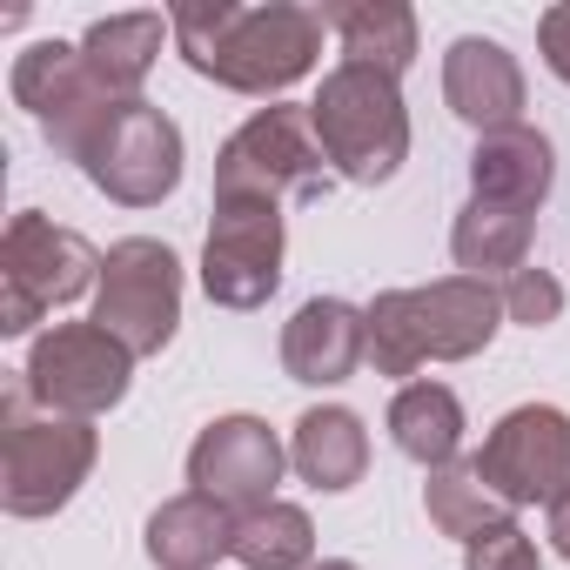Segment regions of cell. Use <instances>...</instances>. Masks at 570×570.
<instances>
[{
    "label": "cell",
    "mask_w": 570,
    "mask_h": 570,
    "mask_svg": "<svg viewBox=\"0 0 570 570\" xmlns=\"http://www.w3.org/2000/svg\"><path fill=\"white\" fill-rule=\"evenodd\" d=\"M95 456H101L95 423L41 410L28 390L0 403V503H8V517L68 510L95 476Z\"/></svg>",
    "instance_id": "cell-4"
},
{
    "label": "cell",
    "mask_w": 570,
    "mask_h": 570,
    "mask_svg": "<svg viewBox=\"0 0 570 570\" xmlns=\"http://www.w3.org/2000/svg\"><path fill=\"white\" fill-rule=\"evenodd\" d=\"M370 363L376 376H416L423 363H470L503 330V289L476 275H443L423 289H383L370 309Z\"/></svg>",
    "instance_id": "cell-2"
},
{
    "label": "cell",
    "mask_w": 570,
    "mask_h": 570,
    "mask_svg": "<svg viewBox=\"0 0 570 570\" xmlns=\"http://www.w3.org/2000/svg\"><path fill=\"white\" fill-rule=\"evenodd\" d=\"M289 463H296V476H303L309 490H323V497L356 490L363 470H370V430H363V416L343 410V403L303 410L296 430H289Z\"/></svg>",
    "instance_id": "cell-16"
},
{
    "label": "cell",
    "mask_w": 570,
    "mask_h": 570,
    "mask_svg": "<svg viewBox=\"0 0 570 570\" xmlns=\"http://www.w3.org/2000/svg\"><path fill=\"white\" fill-rule=\"evenodd\" d=\"M168 41H175L168 14H108V21H95V28L81 35V61H88V75H95L108 95L135 101Z\"/></svg>",
    "instance_id": "cell-19"
},
{
    "label": "cell",
    "mask_w": 570,
    "mask_h": 570,
    "mask_svg": "<svg viewBox=\"0 0 570 570\" xmlns=\"http://www.w3.org/2000/svg\"><path fill=\"white\" fill-rule=\"evenodd\" d=\"M423 517H430L436 537L470 543V537H483L490 523H510V503L483 483L476 463H443V470H430V483H423Z\"/></svg>",
    "instance_id": "cell-23"
},
{
    "label": "cell",
    "mask_w": 570,
    "mask_h": 570,
    "mask_svg": "<svg viewBox=\"0 0 570 570\" xmlns=\"http://www.w3.org/2000/svg\"><path fill=\"white\" fill-rule=\"evenodd\" d=\"M463 430H470V423H463V403H456L450 383H403V390L390 396V443H396L410 463H423V470L456 463Z\"/></svg>",
    "instance_id": "cell-22"
},
{
    "label": "cell",
    "mask_w": 570,
    "mask_h": 570,
    "mask_svg": "<svg viewBox=\"0 0 570 570\" xmlns=\"http://www.w3.org/2000/svg\"><path fill=\"white\" fill-rule=\"evenodd\" d=\"M309 121H316V141H323L330 168L356 188H383L410 161V108H403L396 75L336 61L323 75L316 101H309Z\"/></svg>",
    "instance_id": "cell-3"
},
{
    "label": "cell",
    "mask_w": 570,
    "mask_h": 570,
    "mask_svg": "<svg viewBox=\"0 0 570 570\" xmlns=\"http://www.w3.org/2000/svg\"><path fill=\"white\" fill-rule=\"evenodd\" d=\"M128 383H135V356L101 323H55V330H41L35 350H28V370H21V390L41 410L81 416V423L108 416L128 396Z\"/></svg>",
    "instance_id": "cell-9"
},
{
    "label": "cell",
    "mask_w": 570,
    "mask_h": 570,
    "mask_svg": "<svg viewBox=\"0 0 570 570\" xmlns=\"http://www.w3.org/2000/svg\"><path fill=\"white\" fill-rule=\"evenodd\" d=\"M363 363H370V316L343 296H309L282 323V370H289V383L336 390Z\"/></svg>",
    "instance_id": "cell-13"
},
{
    "label": "cell",
    "mask_w": 570,
    "mask_h": 570,
    "mask_svg": "<svg viewBox=\"0 0 570 570\" xmlns=\"http://www.w3.org/2000/svg\"><path fill=\"white\" fill-rule=\"evenodd\" d=\"M537 55H543V68L570 88V0L543 8V21H537Z\"/></svg>",
    "instance_id": "cell-27"
},
{
    "label": "cell",
    "mask_w": 570,
    "mask_h": 570,
    "mask_svg": "<svg viewBox=\"0 0 570 570\" xmlns=\"http://www.w3.org/2000/svg\"><path fill=\"white\" fill-rule=\"evenodd\" d=\"M563 316V282L550 268H517L503 282V323H523V330H550Z\"/></svg>",
    "instance_id": "cell-25"
},
{
    "label": "cell",
    "mask_w": 570,
    "mask_h": 570,
    "mask_svg": "<svg viewBox=\"0 0 570 570\" xmlns=\"http://www.w3.org/2000/svg\"><path fill=\"white\" fill-rule=\"evenodd\" d=\"M543 530H550V550L570 563V497H557V503L543 510Z\"/></svg>",
    "instance_id": "cell-28"
},
{
    "label": "cell",
    "mask_w": 570,
    "mask_h": 570,
    "mask_svg": "<svg viewBox=\"0 0 570 570\" xmlns=\"http://www.w3.org/2000/svg\"><path fill=\"white\" fill-rule=\"evenodd\" d=\"M550 188H557V148H550L543 128L517 121V128L476 135V148H470V195L476 202L537 215L550 202Z\"/></svg>",
    "instance_id": "cell-15"
},
{
    "label": "cell",
    "mask_w": 570,
    "mask_h": 570,
    "mask_svg": "<svg viewBox=\"0 0 570 570\" xmlns=\"http://www.w3.org/2000/svg\"><path fill=\"white\" fill-rule=\"evenodd\" d=\"M8 88H14V101H21L41 128L81 115V108H95V101H121V95H108V88L88 75L81 41H35V48H21Z\"/></svg>",
    "instance_id": "cell-17"
},
{
    "label": "cell",
    "mask_w": 570,
    "mask_h": 570,
    "mask_svg": "<svg viewBox=\"0 0 570 570\" xmlns=\"http://www.w3.org/2000/svg\"><path fill=\"white\" fill-rule=\"evenodd\" d=\"M463 570H543V557H537L530 530L510 517V523H490L483 537L463 543Z\"/></svg>",
    "instance_id": "cell-26"
},
{
    "label": "cell",
    "mask_w": 570,
    "mask_h": 570,
    "mask_svg": "<svg viewBox=\"0 0 570 570\" xmlns=\"http://www.w3.org/2000/svg\"><path fill=\"white\" fill-rule=\"evenodd\" d=\"M115 343H128V356H161L181 330V255L155 235H128L108 248L101 262V289H95V316Z\"/></svg>",
    "instance_id": "cell-7"
},
{
    "label": "cell",
    "mask_w": 570,
    "mask_h": 570,
    "mask_svg": "<svg viewBox=\"0 0 570 570\" xmlns=\"http://www.w3.org/2000/svg\"><path fill=\"white\" fill-rule=\"evenodd\" d=\"M309 570H363V563H350V557H323V563H309Z\"/></svg>",
    "instance_id": "cell-29"
},
{
    "label": "cell",
    "mask_w": 570,
    "mask_h": 570,
    "mask_svg": "<svg viewBox=\"0 0 570 570\" xmlns=\"http://www.w3.org/2000/svg\"><path fill=\"white\" fill-rule=\"evenodd\" d=\"M222 557H235V510H222L215 497H168L148 517V563L155 570H215Z\"/></svg>",
    "instance_id": "cell-18"
},
{
    "label": "cell",
    "mask_w": 570,
    "mask_h": 570,
    "mask_svg": "<svg viewBox=\"0 0 570 570\" xmlns=\"http://www.w3.org/2000/svg\"><path fill=\"white\" fill-rule=\"evenodd\" d=\"M443 101L476 135L517 128L523 121V68H517V55L503 41H490V35L450 41V55H443Z\"/></svg>",
    "instance_id": "cell-14"
},
{
    "label": "cell",
    "mask_w": 570,
    "mask_h": 570,
    "mask_svg": "<svg viewBox=\"0 0 570 570\" xmlns=\"http://www.w3.org/2000/svg\"><path fill=\"white\" fill-rule=\"evenodd\" d=\"M336 181L309 108L296 101H268L255 108L215 155V202H323Z\"/></svg>",
    "instance_id": "cell-5"
},
{
    "label": "cell",
    "mask_w": 570,
    "mask_h": 570,
    "mask_svg": "<svg viewBox=\"0 0 570 570\" xmlns=\"http://www.w3.org/2000/svg\"><path fill=\"white\" fill-rule=\"evenodd\" d=\"M282 470H289V450H282V436L262 416H215L188 443V483H195V497H215L235 517L275 503Z\"/></svg>",
    "instance_id": "cell-12"
},
{
    "label": "cell",
    "mask_w": 570,
    "mask_h": 570,
    "mask_svg": "<svg viewBox=\"0 0 570 570\" xmlns=\"http://www.w3.org/2000/svg\"><path fill=\"white\" fill-rule=\"evenodd\" d=\"M323 21L336 28L343 61L396 75V81L410 75V61H416V8H403V0H336V8H323Z\"/></svg>",
    "instance_id": "cell-20"
},
{
    "label": "cell",
    "mask_w": 570,
    "mask_h": 570,
    "mask_svg": "<svg viewBox=\"0 0 570 570\" xmlns=\"http://www.w3.org/2000/svg\"><path fill=\"white\" fill-rule=\"evenodd\" d=\"M235 563L248 570H309L316 563V523L303 503H262L235 517Z\"/></svg>",
    "instance_id": "cell-24"
},
{
    "label": "cell",
    "mask_w": 570,
    "mask_h": 570,
    "mask_svg": "<svg viewBox=\"0 0 570 570\" xmlns=\"http://www.w3.org/2000/svg\"><path fill=\"white\" fill-rule=\"evenodd\" d=\"M282 255L289 228L268 202H215L208 242H202V289L215 309H262L282 289Z\"/></svg>",
    "instance_id": "cell-11"
},
{
    "label": "cell",
    "mask_w": 570,
    "mask_h": 570,
    "mask_svg": "<svg viewBox=\"0 0 570 570\" xmlns=\"http://www.w3.org/2000/svg\"><path fill=\"white\" fill-rule=\"evenodd\" d=\"M175 55L248 101H275L282 88H296L323 61V8L303 0H262V8H235V0H181L168 14Z\"/></svg>",
    "instance_id": "cell-1"
},
{
    "label": "cell",
    "mask_w": 570,
    "mask_h": 570,
    "mask_svg": "<svg viewBox=\"0 0 570 570\" xmlns=\"http://www.w3.org/2000/svg\"><path fill=\"white\" fill-rule=\"evenodd\" d=\"M101 262L108 255L81 228L21 208L0 235V336H28L48 309H68L101 289Z\"/></svg>",
    "instance_id": "cell-6"
},
{
    "label": "cell",
    "mask_w": 570,
    "mask_h": 570,
    "mask_svg": "<svg viewBox=\"0 0 570 570\" xmlns=\"http://www.w3.org/2000/svg\"><path fill=\"white\" fill-rule=\"evenodd\" d=\"M450 255L463 275L476 282H510L517 268H530V215L523 208H497V202H463L450 222Z\"/></svg>",
    "instance_id": "cell-21"
},
{
    "label": "cell",
    "mask_w": 570,
    "mask_h": 570,
    "mask_svg": "<svg viewBox=\"0 0 570 570\" xmlns=\"http://www.w3.org/2000/svg\"><path fill=\"white\" fill-rule=\"evenodd\" d=\"M470 463L510 510H523V503L550 510L557 497H570V416L557 403H517L510 416L490 423V436Z\"/></svg>",
    "instance_id": "cell-10"
},
{
    "label": "cell",
    "mask_w": 570,
    "mask_h": 570,
    "mask_svg": "<svg viewBox=\"0 0 570 570\" xmlns=\"http://www.w3.org/2000/svg\"><path fill=\"white\" fill-rule=\"evenodd\" d=\"M181 161H188V148H181V128L155 108V101H115L108 115H101V128L88 135V148H81V175L108 195V202H121V208H155V202H168L175 188H181Z\"/></svg>",
    "instance_id": "cell-8"
}]
</instances>
